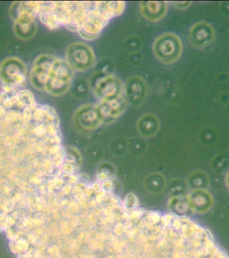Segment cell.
I'll use <instances>...</instances> for the list:
<instances>
[{
  "label": "cell",
  "instance_id": "cell-9",
  "mask_svg": "<svg viewBox=\"0 0 229 258\" xmlns=\"http://www.w3.org/2000/svg\"><path fill=\"white\" fill-rule=\"evenodd\" d=\"M74 120L80 127L88 130L97 128L103 122L97 104H84L78 108L74 114Z\"/></svg>",
  "mask_w": 229,
  "mask_h": 258
},
{
  "label": "cell",
  "instance_id": "cell-4",
  "mask_svg": "<svg viewBox=\"0 0 229 258\" xmlns=\"http://www.w3.org/2000/svg\"><path fill=\"white\" fill-rule=\"evenodd\" d=\"M155 57L165 64H173L181 58L183 43L174 33H164L157 37L153 44Z\"/></svg>",
  "mask_w": 229,
  "mask_h": 258
},
{
  "label": "cell",
  "instance_id": "cell-10",
  "mask_svg": "<svg viewBox=\"0 0 229 258\" xmlns=\"http://www.w3.org/2000/svg\"><path fill=\"white\" fill-rule=\"evenodd\" d=\"M215 36V31L211 24L202 21L192 26L190 30L189 40L194 48L203 49L214 42Z\"/></svg>",
  "mask_w": 229,
  "mask_h": 258
},
{
  "label": "cell",
  "instance_id": "cell-5",
  "mask_svg": "<svg viewBox=\"0 0 229 258\" xmlns=\"http://www.w3.org/2000/svg\"><path fill=\"white\" fill-rule=\"evenodd\" d=\"M27 80V69L23 61L16 57L6 58L0 64V81L3 87L20 89Z\"/></svg>",
  "mask_w": 229,
  "mask_h": 258
},
{
  "label": "cell",
  "instance_id": "cell-1",
  "mask_svg": "<svg viewBox=\"0 0 229 258\" xmlns=\"http://www.w3.org/2000/svg\"><path fill=\"white\" fill-rule=\"evenodd\" d=\"M36 14L49 29L64 26L87 40H95L110 20L124 12V2H35Z\"/></svg>",
  "mask_w": 229,
  "mask_h": 258
},
{
  "label": "cell",
  "instance_id": "cell-6",
  "mask_svg": "<svg viewBox=\"0 0 229 258\" xmlns=\"http://www.w3.org/2000/svg\"><path fill=\"white\" fill-rule=\"evenodd\" d=\"M66 61L73 71L85 72L95 65V55L89 45L75 42L67 48Z\"/></svg>",
  "mask_w": 229,
  "mask_h": 258
},
{
  "label": "cell",
  "instance_id": "cell-15",
  "mask_svg": "<svg viewBox=\"0 0 229 258\" xmlns=\"http://www.w3.org/2000/svg\"><path fill=\"white\" fill-rule=\"evenodd\" d=\"M191 2H175L174 5L177 6V8H180V9H185L189 7L191 5Z\"/></svg>",
  "mask_w": 229,
  "mask_h": 258
},
{
  "label": "cell",
  "instance_id": "cell-11",
  "mask_svg": "<svg viewBox=\"0 0 229 258\" xmlns=\"http://www.w3.org/2000/svg\"><path fill=\"white\" fill-rule=\"evenodd\" d=\"M124 91L128 104L140 106L148 95V85L142 77H130L124 84Z\"/></svg>",
  "mask_w": 229,
  "mask_h": 258
},
{
  "label": "cell",
  "instance_id": "cell-2",
  "mask_svg": "<svg viewBox=\"0 0 229 258\" xmlns=\"http://www.w3.org/2000/svg\"><path fill=\"white\" fill-rule=\"evenodd\" d=\"M74 71L66 60L56 58L52 65L44 91L53 97L65 95L72 86Z\"/></svg>",
  "mask_w": 229,
  "mask_h": 258
},
{
  "label": "cell",
  "instance_id": "cell-16",
  "mask_svg": "<svg viewBox=\"0 0 229 258\" xmlns=\"http://www.w3.org/2000/svg\"><path fill=\"white\" fill-rule=\"evenodd\" d=\"M226 182H227L228 186L229 187V173L228 175H227V179H226Z\"/></svg>",
  "mask_w": 229,
  "mask_h": 258
},
{
  "label": "cell",
  "instance_id": "cell-13",
  "mask_svg": "<svg viewBox=\"0 0 229 258\" xmlns=\"http://www.w3.org/2000/svg\"><path fill=\"white\" fill-rule=\"evenodd\" d=\"M141 13L150 22H158L167 13V5L164 2H144L140 4Z\"/></svg>",
  "mask_w": 229,
  "mask_h": 258
},
{
  "label": "cell",
  "instance_id": "cell-14",
  "mask_svg": "<svg viewBox=\"0 0 229 258\" xmlns=\"http://www.w3.org/2000/svg\"><path fill=\"white\" fill-rule=\"evenodd\" d=\"M158 126V118L153 114H144L138 121L139 131L146 135L153 134Z\"/></svg>",
  "mask_w": 229,
  "mask_h": 258
},
{
  "label": "cell",
  "instance_id": "cell-7",
  "mask_svg": "<svg viewBox=\"0 0 229 258\" xmlns=\"http://www.w3.org/2000/svg\"><path fill=\"white\" fill-rule=\"evenodd\" d=\"M93 93L99 102L110 101L125 96L124 84L116 76L106 75L96 82Z\"/></svg>",
  "mask_w": 229,
  "mask_h": 258
},
{
  "label": "cell",
  "instance_id": "cell-3",
  "mask_svg": "<svg viewBox=\"0 0 229 258\" xmlns=\"http://www.w3.org/2000/svg\"><path fill=\"white\" fill-rule=\"evenodd\" d=\"M12 7L11 16L14 19V30L15 34L23 40H29L36 34V14L35 2L14 3Z\"/></svg>",
  "mask_w": 229,
  "mask_h": 258
},
{
  "label": "cell",
  "instance_id": "cell-12",
  "mask_svg": "<svg viewBox=\"0 0 229 258\" xmlns=\"http://www.w3.org/2000/svg\"><path fill=\"white\" fill-rule=\"evenodd\" d=\"M128 104L126 95L110 101L98 102L103 122H112L120 117L126 111Z\"/></svg>",
  "mask_w": 229,
  "mask_h": 258
},
{
  "label": "cell",
  "instance_id": "cell-8",
  "mask_svg": "<svg viewBox=\"0 0 229 258\" xmlns=\"http://www.w3.org/2000/svg\"><path fill=\"white\" fill-rule=\"evenodd\" d=\"M56 58L53 55L42 54L34 60L30 73V83L34 89L44 91L49 73Z\"/></svg>",
  "mask_w": 229,
  "mask_h": 258
}]
</instances>
